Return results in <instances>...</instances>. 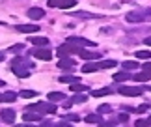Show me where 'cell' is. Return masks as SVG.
Here are the masks:
<instances>
[{"label":"cell","instance_id":"4","mask_svg":"<svg viewBox=\"0 0 151 127\" xmlns=\"http://www.w3.org/2000/svg\"><path fill=\"white\" fill-rule=\"evenodd\" d=\"M77 4V0H49L50 8H62V9H69Z\"/></svg>","mask_w":151,"mask_h":127},{"label":"cell","instance_id":"18","mask_svg":"<svg viewBox=\"0 0 151 127\" xmlns=\"http://www.w3.org/2000/svg\"><path fill=\"white\" fill-rule=\"evenodd\" d=\"M110 94H112L110 88H101V90H93V92H91L93 97H103V95H110Z\"/></svg>","mask_w":151,"mask_h":127},{"label":"cell","instance_id":"32","mask_svg":"<svg viewBox=\"0 0 151 127\" xmlns=\"http://www.w3.org/2000/svg\"><path fill=\"white\" fill-rule=\"evenodd\" d=\"M136 127H147V120H136Z\"/></svg>","mask_w":151,"mask_h":127},{"label":"cell","instance_id":"21","mask_svg":"<svg viewBox=\"0 0 151 127\" xmlns=\"http://www.w3.org/2000/svg\"><path fill=\"white\" fill-rule=\"evenodd\" d=\"M77 17H82V19H97L99 15H93V13H86V11H77V13H73Z\"/></svg>","mask_w":151,"mask_h":127},{"label":"cell","instance_id":"6","mask_svg":"<svg viewBox=\"0 0 151 127\" xmlns=\"http://www.w3.org/2000/svg\"><path fill=\"white\" fill-rule=\"evenodd\" d=\"M118 92L121 95H129V97L142 95V88H134V86H123V88H118Z\"/></svg>","mask_w":151,"mask_h":127},{"label":"cell","instance_id":"41","mask_svg":"<svg viewBox=\"0 0 151 127\" xmlns=\"http://www.w3.org/2000/svg\"><path fill=\"white\" fill-rule=\"evenodd\" d=\"M2 60H4V54H2V53H0V62H2Z\"/></svg>","mask_w":151,"mask_h":127},{"label":"cell","instance_id":"20","mask_svg":"<svg viewBox=\"0 0 151 127\" xmlns=\"http://www.w3.org/2000/svg\"><path fill=\"white\" fill-rule=\"evenodd\" d=\"M101 69H110V67H116V60H103L99 64Z\"/></svg>","mask_w":151,"mask_h":127},{"label":"cell","instance_id":"24","mask_svg":"<svg viewBox=\"0 0 151 127\" xmlns=\"http://www.w3.org/2000/svg\"><path fill=\"white\" fill-rule=\"evenodd\" d=\"M60 80H62V82H78V79L73 77V75H62Z\"/></svg>","mask_w":151,"mask_h":127},{"label":"cell","instance_id":"44","mask_svg":"<svg viewBox=\"0 0 151 127\" xmlns=\"http://www.w3.org/2000/svg\"><path fill=\"white\" fill-rule=\"evenodd\" d=\"M149 90H151V88H149Z\"/></svg>","mask_w":151,"mask_h":127},{"label":"cell","instance_id":"29","mask_svg":"<svg viewBox=\"0 0 151 127\" xmlns=\"http://www.w3.org/2000/svg\"><path fill=\"white\" fill-rule=\"evenodd\" d=\"M123 67H125V69H136V67H138V62L129 60V62H125V64H123Z\"/></svg>","mask_w":151,"mask_h":127},{"label":"cell","instance_id":"40","mask_svg":"<svg viewBox=\"0 0 151 127\" xmlns=\"http://www.w3.org/2000/svg\"><path fill=\"white\" fill-rule=\"evenodd\" d=\"M147 125H151V116H149V118H147Z\"/></svg>","mask_w":151,"mask_h":127},{"label":"cell","instance_id":"23","mask_svg":"<svg viewBox=\"0 0 151 127\" xmlns=\"http://www.w3.org/2000/svg\"><path fill=\"white\" fill-rule=\"evenodd\" d=\"M134 56H136V58H142V60H149L151 58V53H149V51H138Z\"/></svg>","mask_w":151,"mask_h":127},{"label":"cell","instance_id":"39","mask_svg":"<svg viewBox=\"0 0 151 127\" xmlns=\"http://www.w3.org/2000/svg\"><path fill=\"white\" fill-rule=\"evenodd\" d=\"M17 127H34V125H30V123H26V122H24L22 125H17Z\"/></svg>","mask_w":151,"mask_h":127},{"label":"cell","instance_id":"2","mask_svg":"<svg viewBox=\"0 0 151 127\" xmlns=\"http://www.w3.org/2000/svg\"><path fill=\"white\" fill-rule=\"evenodd\" d=\"M125 19L129 22H144V21H151V9L146 11H131L125 15Z\"/></svg>","mask_w":151,"mask_h":127},{"label":"cell","instance_id":"36","mask_svg":"<svg viewBox=\"0 0 151 127\" xmlns=\"http://www.w3.org/2000/svg\"><path fill=\"white\" fill-rule=\"evenodd\" d=\"M41 127H54V123H52V122H43Z\"/></svg>","mask_w":151,"mask_h":127},{"label":"cell","instance_id":"13","mask_svg":"<svg viewBox=\"0 0 151 127\" xmlns=\"http://www.w3.org/2000/svg\"><path fill=\"white\" fill-rule=\"evenodd\" d=\"M97 69H101L99 64L90 62V64H84V66H82V73H93V71H97Z\"/></svg>","mask_w":151,"mask_h":127},{"label":"cell","instance_id":"15","mask_svg":"<svg viewBox=\"0 0 151 127\" xmlns=\"http://www.w3.org/2000/svg\"><path fill=\"white\" fill-rule=\"evenodd\" d=\"M78 54L82 56L84 60H95V58H101L99 54H95V53H88V51H84V49H80V51H78Z\"/></svg>","mask_w":151,"mask_h":127},{"label":"cell","instance_id":"28","mask_svg":"<svg viewBox=\"0 0 151 127\" xmlns=\"http://www.w3.org/2000/svg\"><path fill=\"white\" fill-rule=\"evenodd\" d=\"M86 99H88V97H86L84 94H78V95H75L71 99V103H86Z\"/></svg>","mask_w":151,"mask_h":127},{"label":"cell","instance_id":"9","mask_svg":"<svg viewBox=\"0 0 151 127\" xmlns=\"http://www.w3.org/2000/svg\"><path fill=\"white\" fill-rule=\"evenodd\" d=\"M43 15H45V11L41 8H30L28 9V17L34 21H39V19H43Z\"/></svg>","mask_w":151,"mask_h":127},{"label":"cell","instance_id":"34","mask_svg":"<svg viewBox=\"0 0 151 127\" xmlns=\"http://www.w3.org/2000/svg\"><path fill=\"white\" fill-rule=\"evenodd\" d=\"M99 127H114V122H106V123H99Z\"/></svg>","mask_w":151,"mask_h":127},{"label":"cell","instance_id":"27","mask_svg":"<svg viewBox=\"0 0 151 127\" xmlns=\"http://www.w3.org/2000/svg\"><path fill=\"white\" fill-rule=\"evenodd\" d=\"M21 97H24V99L36 97V92H34V90H22V92H21Z\"/></svg>","mask_w":151,"mask_h":127},{"label":"cell","instance_id":"35","mask_svg":"<svg viewBox=\"0 0 151 127\" xmlns=\"http://www.w3.org/2000/svg\"><path fill=\"white\" fill-rule=\"evenodd\" d=\"M21 49H22V45H13V47H11L13 53H17V51H21Z\"/></svg>","mask_w":151,"mask_h":127},{"label":"cell","instance_id":"25","mask_svg":"<svg viewBox=\"0 0 151 127\" xmlns=\"http://www.w3.org/2000/svg\"><path fill=\"white\" fill-rule=\"evenodd\" d=\"M71 92H77V94H80V92H86V86H84V84H78V82H73Z\"/></svg>","mask_w":151,"mask_h":127},{"label":"cell","instance_id":"31","mask_svg":"<svg viewBox=\"0 0 151 127\" xmlns=\"http://www.w3.org/2000/svg\"><path fill=\"white\" fill-rule=\"evenodd\" d=\"M65 120H67V122H78V116H77V114H69V116H65Z\"/></svg>","mask_w":151,"mask_h":127},{"label":"cell","instance_id":"16","mask_svg":"<svg viewBox=\"0 0 151 127\" xmlns=\"http://www.w3.org/2000/svg\"><path fill=\"white\" fill-rule=\"evenodd\" d=\"M24 122H39V120H41V114H32L30 110L28 112H24Z\"/></svg>","mask_w":151,"mask_h":127},{"label":"cell","instance_id":"3","mask_svg":"<svg viewBox=\"0 0 151 127\" xmlns=\"http://www.w3.org/2000/svg\"><path fill=\"white\" fill-rule=\"evenodd\" d=\"M26 110H34V112H39V114H54L56 112V105L50 103H36V105H30Z\"/></svg>","mask_w":151,"mask_h":127},{"label":"cell","instance_id":"22","mask_svg":"<svg viewBox=\"0 0 151 127\" xmlns=\"http://www.w3.org/2000/svg\"><path fill=\"white\" fill-rule=\"evenodd\" d=\"M86 122H88V123H101V116H97V114H90V116H86Z\"/></svg>","mask_w":151,"mask_h":127},{"label":"cell","instance_id":"14","mask_svg":"<svg viewBox=\"0 0 151 127\" xmlns=\"http://www.w3.org/2000/svg\"><path fill=\"white\" fill-rule=\"evenodd\" d=\"M30 43H34L36 47H47V45H49V39L47 38H32Z\"/></svg>","mask_w":151,"mask_h":127},{"label":"cell","instance_id":"37","mask_svg":"<svg viewBox=\"0 0 151 127\" xmlns=\"http://www.w3.org/2000/svg\"><path fill=\"white\" fill-rule=\"evenodd\" d=\"M58 127H73V125H69L67 122H62V123H58Z\"/></svg>","mask_w":151,"mask_h":127},{"label":"cell","instance_id":"19","mask_svg":"<svg viewBox=\"0 0 151 127\" xmlns=\"http://www.w3.org/2000/svg\"><path fill=\"white\" fill-rule=\"evenodd\" d=\"M127 79H131V75L129 73H114V80L116 82H123V80H127Z\"/></svg>","mask_w":151,"mask_h":127},{"label":"cell","instance_id":"1","mask_svg":"<svg viewBox=\"0 0 151 127\" xmlns=\"http://www.w3.org/2000/svg\"><path fill=\"white\" fill-rule=\"evenodd\" d=\"M9 67L13 69V73L19 79H26L28 75H30V73H28V69L32 67V64H26V60H22V58H13Z\"/></svg>","mask_w":151,"mask_h":127},{"label":"cell","instance_id":"7","mask_svg":"<svg viewBox=\"0 0 151 127\" xmlns=\"http://www.w3.org/2000/svg\"><path fill=\"white\" fill-rule=\"evenodd\" d=\"M34 56H36V58H39V60H45V62H47V60L52 58V53H50L47 47H39V49L34 51Z\"/></svg>","mask_w":151,"mask_h":127},{"label":"cell","instance_id":"33","mask_svg":"<svg viewBox=\"0 0 151 127\" xmlns=\"http://www.w3.org/2000/svg\"><path fill=\"white\" fill-rule=\"evenodd\" d=\"M118 120H119L121 123H127V120H129V116H127V114H119V116H118Z\"/></svg>","mask_w":151,"mask_h":127},{"label":"cell","instance_id":"38","mask_svg":"<svg viewBox=\"0 0 151 127\" xmlns=\"http://www.w3.org/2000/svg\"><path fill=\"white\" fill-rule=\"evenodd\" d=\"M144 43H146V45H149V47H151V36H149V38H146V39H144Z\"/></svg>","mask_w":151,"mask_h":127},{"label":"cell","instance_id":"17","mask_svg":"<svg viewBox=\"0 0 151 127\" xmlns=\"http://www.w3.org/2000/svg\"><path fill=\"white\" fill-rule=\"evenodd\" d=\"M63 99H65V95H63L62 92H50L49 94V101H52V103L54 101H63Z\"/></svg>","mask_w":151,"mask_h":127},{"label":"cell","instance_id":"26","mask_svg":"<svg viewBox=\"0 0 151 127\" xmlns=\"http://www.w3.org/2000/svg\"><path fill=\"white\" fill-rule=\"evenodd\" d=\"M17 99V95L13 94V92H6V94H4V101L6 103H13Z\"/></svg>","mask_w":151,"mask_h":127},{"label":"cell","instance_id":"8","mask_svg":"<svg viewBox=\"0 0 151 127\" xmlns=\"http://www.w3.org/2000/svg\"><path fill=\"white\" fill-rule=\"evenodd\" d=\"M0 118L6 123H13L15 122V110L13 108H4V110H0Z\"/></svg>","mask_w":151,"mask_h":127},{"label":"cell","instance_id":"10","mask_svg":"<svg viewBox=\"0 0 151 127\" xmlns=\"http://www.w3.org/2000/svg\"><path fill=\"white\" fill-rule=\"evenodd\" d=\"M17 30L22 32V34H34V32L39 30V26L37 25H19V26H17Z\"/></svg>","mask_w":151,"mask_h":127},{"label":"cell","instance_id":"42","mask_svg":"<svg viewBox=\"0 0 151 127\" xmlns=\"http://www.w3.org/2000/svg\"><path fill=\"white\" fill-rule=\"evenodd\" d=\"M2 101H4V95H2V94H0V103H2Z\"/></svg>","mask_w":151,"mask_h":127},{"label":"cell","instance_id":"5","mask_svg":"<svg viewBox=\"0 0 151 127\" xmlns=\"http://www.w3.org/2000/svg\"><path fill=\"white\" fill-rule=\"evenodd\" d=\"M65 43H71V45H77V47H95L93 41H90V39H84V38H69Z\"/></svg>","mask_w":151,"mask_h":127},{"label":"cell","instance_id":"11","mask_svg":"<svg viewBox=\"0 0 151 127\" xmlns=\"http://www.w3.org/2000/svg\"><path fill=\"white\" fill-rule=\"evenodd\" d=\"M132 79H134L136 82H147V80H151V71H142V73H136V75H132Z\"/></svg>","mask_w":151,"mask_h":127},{"label":"cell","instance_id":"30","mask_svg":"<svg viewBox=\"0 0 151 127\" xmlns=\"http://www.w3.org/2000/svg\"><path fill=\"white\" fill-rule=\"evenodd\" d=\"M110 110H112V107H110V105H101V107H99V112H101V114H106V112H110Z\"/></svg>","mask_w":151,"mask_h":127},{"label":"cell","instance_id":"12","mask_svg":"<svg viewBox=\"0 0 151 127\" xmlns=\"http://www.w3.org/2000/svg\"><path fill=\"white\" fill-rule=\"evenodd\" d=\"M58 67H62V69H71V67H75V60L67 58V56H63V58L58 62Z\"/></svg>","mask_w":151,"mask_h":127},{"label":"cell","instance_id":"43","mask_svg":"<svg viewBox=\"0 0 151 127\" xmlns=\"http://www.w3.org/2000/svg\"><path fill=\"white\" fill-rule=\"evenodd\" d=\"M0 86H6V82H4V80H0Z\"/></svg>","mask_w":151,"mask_h":127}]
</instances>
